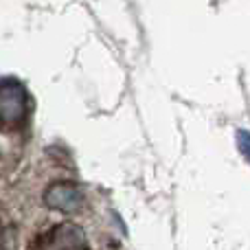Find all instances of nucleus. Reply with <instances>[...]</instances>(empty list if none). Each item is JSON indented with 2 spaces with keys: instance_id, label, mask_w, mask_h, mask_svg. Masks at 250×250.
I'll return each mask as SVG.
<instances>
[{
  "instance_id": "1",
  "label": "nucleus",
  "mask_w": 250,
  "mask_h": 250,
  "mask_svg": "<svg viewBox=\"0 0 250 250\" xmlns=\"http://www.w3.org/2000/svg\"><path fill=\"white\" fill-rule=\"evenodd\" d=\"M29 92L18 79H2L0 82V125L2 127H18L26 117Z\"/></svg>"
},
{
  "instance_id": "4",
  "label": "nucleus",
  "mask_w": 250,
  "mask_h": 250,
  "mask_svg": "<svg viewBox=\"0 0 250 250\" xmlns=\"http://www.w3.org/2000/svg\"><path fill=\"white\" fill-rule=\"evenodd\" d=\"M0 250H16V235L2 222H0Z\"/></svg>"
},
{
  "instance_id": "5",
  "label": "nucleus",
  "mask_w": 250,
  "mask_h": 250,
  "mask_svg": "<svg viewBox=\"0 0 250 250\" xmlns=\"http://www.w3.org/2000/svg\"><path fill=\"white\" fill-rule=\"evenodd\" d=\"M237 141H239V151L244 156H248V132L246 129H239L237 132Z\"/></svg>"
},
{
  "instance_id": "2",
  "label": "nucleus",
  "mask_w": 250,
  "mask_h": 250,
  "mask_svg": "<svg viewBox=\"0 0 250 250\" xmlns=\"http://www.w3.org/2000/svg\"><path fill=\"white\" fill-rule=\"evenodd\" d=\"M38 250H88V237L82 226L64 222L40 237Z\"/></svg>"
},
{
  "instance_id": "3",
  "label": "nucleus",
  "mask_w": 250,
  "mask_h": 250,
  "mask_svg": "<svg viewBox=\"0 0 250 250\" xmlns=\"http://www.w3.org/2000/svg\"><path fill=\"white\" fill-rule=\"evenodd\" d=\"M44 202L53 208V211L62 213H75L82 208L83 193L75 182H55L46 189L44 193Z\"/></svg>"
}]
</instances>
